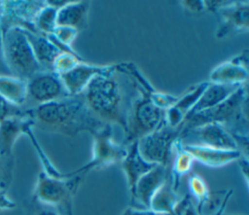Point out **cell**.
Returning a JSON list of instances; mask_svg holds the SVG:
<instances>
[{
  "instance_id": "obj_1",
  "label": "cell",
  "mask_w": 249,
  "mask_h": 215,
  "mask_svg": "<svg viewBox=\"0 0 249 215\" xmlns=\"http://www.w3.org/2000/svg\"><path fill=\"white\" fill-rule=\"evenodd\" d=\"M82 94L99 120L119 125L124 133L132 105L141 93L135 81L114 64L106 73L95 76Z\"/></svg>"
},
{
  "instance_id": "obj_2",
  "label": "cell",
  "mask_w": 249,
  "mask_h": 215,
  "mask_svg": "<svg viewBox=\"0 0 249 215\" xmlns=\"http://www.w3.org/2000/svg\"><path fill=\"white\" fill-rule=\"evenodd\" d=\"M25 112L33 120L34 125L67 136L84 131L92 135L107 125L93 114L82 93L40 104Z\"/></svg>"
},
{
  "instance_id": "obj_3",
  "label": "cell",
  "mask_w": 249,
  "mask_h": 215,
  "mask_svg": "<svg viewBox=\"0 0 249 215\" xmlns=\"http://www.w3.org/2000/svg\"><path fill=\"white\" fill-rule=\"evenodd\" d=\"M247 105V85L243 84L217 106L187 116L183 123V129L196 127L208 123H217L223 125L234 139L248 137Z\"/></svg>"
},
{
  "instance_id": "obj_4",
  "label": "cell",
  "mask_w": 249,
  "mask_h": 215,
  "mask_svg": "<svg viewBox=\"0 0 249 215\" xmlns=\"http://www.w3.org/2000/svg\"><path fill=\"white\" fill-rule=\"evenodd\" d=\"M3 54L11 75L28 80L36 73L46 70L35 57L32 47L21 27H11L3 33Z\"/></svg>"
},
{
  "instance_id": "obj_5",
  "label": "cell",
  "mask_w": 249,
  "mask_h": 215,
  "mask_svg": "<svg viewBox=\"0 0 249 215\" xmlns=\"http://www.w3.org/2000/svg\"><path fill=\"white\" fill-rule=\"evenodd\" d=\"M84 175L56 178L41 171L34 189L33 199L62 209L73 215V198L83 181Z\"/></svg>"
},
{
  "instance_id": "obj_6",
  "label": "cell",
  "mask_w": 249,
  "mask_h": 215,
  "mask_svg": "<svg viewBox=\"0 0 249 215\" xmlns=\"http://www.w3.org/2000/svg\"><path fill=\"white\" fill-rule=\"evenodd\" d=\"M92 137L93 147L90 161L79 169L64 173L65 177L85 175L92 169L107 167L122 162L126 154V148L123 143H118L114 140L112 125L107 124L100 130L92 134Z\"/></svg>"
},
{
  "instance_id": "obj_7",
  "label": "cell",
  "mask_w": 249,
  "mask_h": 215,
  "mask_svg": "<svg viewBox=\"0 0 249 215\" xmlns=\"http://www.w3.org/2000/svg\"><path fill=\"white\" fill-rule=\"evenodd\" d=\"M165 111L154 104L147 95L140 94L130 110L123 144L139 140L158 128L164 121Z\"/></svg>"
},
{
  "instance_id": "obj_8",
  "label": "cell",
  "mask_w": 249,
  "mask_h": 215,
  "mask_svg": "<svg viewBox=\"0 0 249 215\" xmlns=\"http://www.w3.org/2000/svg\"><path fill=\"white\" fill-rule=\"evenodd\" d=\"M183 129V124L173 127L165 121L154 131L138 140V149L141 156L149 162L168 165L172 147Z\"/></svg>"
},
{
  "instance_id": "obj_9",
  "label": "cell",
  "mask_w": 249,
  "mask_h": 215,
  "mask_svg": "<svg viewBox=\"0 0 249 215\" xmlns=\"http://www.w3.org/2000/svg\"><path fill=\"white\" fill-rule=\"evenodd\" d=\"M182 145H196L221 150H237L234 138L217 123H208L196 127L182 129L179 137Z\"/></svg>"
},
{
  "instance_id": "obj_10",
  "label": "cell",
  "mask_w": 249,
  "mask_h": 215,
  "mask_svg": "<svg viewBox=\"0 0 249 215\" xmlns=\"http://www.w3.org/2000/svg\"><path fill=\"white\" fill-rule=\"evenodd\" d=\"M69 96L60 77L53 70H42L27 80V100L35 106ZM34 106V107H35Z\"/></svg>"
},
{
  "instance_id": "obj_11",
  "label": "cell",
  "mask_w": 249,
  "mask_h": 215,
  "mask_svg": "<svg viewBox=\"0 0 249 215\" xmlns=\"http://www.w3.org/2000/svg\"><path fill=\"white\" fill-rule=\"evenodd\" d=\"M212 13L216 15L219 23L216 31L217 38L245 32L249 28V5L247 1H224Z\"/></svg>"
},
{
  "instance_id": "obj_12",
  "label": "cell",
  "mask_w": 249,
  "mask_h": 215,
  "mask_svg": "<svg viewBox=\"0 0 249 215\" xmlns=\"http://www.w3.org/2000/svg\"><path fill=\"white\" fill-rule=\"evenodd\" d=\"M248 57L247 50L231 57L218 66L210 73L209 83L223 85H243L248 80Z\"/></svg>"
},
{
  "instance_id": "obj_13",
  "label": "cell",
  "mask_w": 249,
  "mask_h": 215,
  "mask_svg": "<svg viewBox=\"0 0 249 215\" xmlns=\"http://www.w3.org/2000/svg\"><path fill=\"white\" fill-rule=\"evenodd\" d=\"M114 64L96 65L83 61L79 62L70 70L59 75L69 95L81 94L89 82L97 75L109 71Z\"/></svg>"
},
{
  "instance_id": "obj_14",
  "label": "cell",
  "mask_w": 249,
  "mask_h": 215,
  "mask_svg": "<svg viewBox=\"0 0 249 215\" xmlns=\"http://www.w3.org/2000/svg\"><path fill=\"white\" fill-rule=\"evenodd\" d=\"M169 175V166L158 164L143 175L135 185L131 199L140 204L139 208L150 209L151 199Z\"/></svg>"
},
{
  "instance_id": "obj_15",
  "label": "cell",
  "mask_w": 249,
  "mask_h": 215,
  "mask_svg": "<svg viewBox=\"0 0 249 215\" xmlns=\"http://www.w3.org/2000/svg\"><path fill=\"white\" fill-rule=\"evenodd\" d=\"M125 148L126 154L120 164L125 175L128 191L131 197L138 180L158 164L147 161L141 156L138 149V140L125 145Z\"/></svg>"
},
{
  "instance_id": "obj_16",
  "label": "cell",
  "mask_w": 249,
  "mask_h": 215,
  "mask_svg": "<svg viewBox=\"0 0 249 215\" xmlns=\"http://www.w3.org/2000/svg\"><path fill=\"white\" fill-rule=\"evenodd\" d=\"M30 125H34V123L25 111L22 115L8 117L0 123V154L3 157H11L18 138Z\"/></svg>"
},
{
  "instance_id": "obj_17",
  "label": "cell",
  "mask_w": 249,
  "mask_h": 215,
  "mask_svg": "<svg viewBox=\"0 0 249 215\" xmlns=\"http://www.w3.org/2000/svg\"><path fill=\"white\" fill-rule=\"evenodd\" d=\"M208 84V81L196 84L191 87L183 95L178 97L175 104L165 111V123L173 127L181 125L184 123L187 115L191 112L195 104L207 88Z\"/></svg>"
},
{
  "instance_id": "obj_18",
  "label": "cell",
  "mask_w": 249,
  "mask_h": 215,
  "mask_svg": "<svg viewBox=\"0 0 249 215\" xmlns=\"http://www.w3.org/2000/svg\"><path fill=\"white\" fill-rule=\"evenodd\" d=\"M183 148L193 156L195 161L208 167L225 166L236 161L242 156L237 150H221L196 145H183Z\"/></svg>"
},
{
  "instance_id": "obj_19",
  "label": "cell",
  "mask_w": 249,
  "mask_h": 215,
  "mask_svg": "<svg viewBox=\"0 0 249 215\" xmlns=\"http://www.w3.org/2000/svg\"><path fill=\"white\" fill-rule=\"evenodd\" d=\"M89 9V1H68L64 6L57 9L56 26L71 27L78 31L87 27Z\"/></svg>"
},
{
  "instance_id": "obj_20",
  "label": "cell",
  "mask_w": 249,
  "mask_h": 215,
  "mask_svg": "<svg viewBox=\"0 0 249 215\" xmlns=\"http://www.w3.org/2000/svg\"><path fill=\"white\" fill-rule=\"evenodd\" d=\"M240 86L242 85H223L209 83L197 102L187 116L217 106L218 104L225 101L228 97H230Z\"/></svg>"
},
{
  "instance_id": "obj_21",
  "label": "cell",
  "mask_w": 249,
  "mask_h": 215,
  "mask_svg": "<svg viewBox=\"0 0 249 215\" xmlns=\"http://www.w3.org/2000/svg\"><path fill=\"white\" fill-rule=\"evenodd\" d=\"M24 29V28H23ZM25 34L34 52L35 57L46 70H52V65L56 56L62 53L50 39L41 33H33L24 29Z\"/></svg>"
},
{
  "instance_id": "obj_22",
  "label": "cell",
  "mask_w": 249,
  "mask_h": 215,
  "mask_svg": "<svg viewBox=\"0 0 249 215\" xmlns=\"http://www.w3.org/2000/svg\"><path fill=\"white\" fill-rule=\"evenodd\" d=\"M194 161L195 160L193 156L183 148V145L179 139H177L173 144L168 163L169 176L175 191H178L181 178L190 172Z\"/></svg>"
},
{
  "instance_id": "obj_23",
  "label": "cell",
  "mask_w": 249,
  "mask_h": 215,
  "mask_svg": "<svg viewBox=\"0 0 249 215\" xmlns=\"http://www.w3.org/2000/svg\"><path fill=\"white\" fill-rule=\"evenodd\" d=\"M0 97L19 107L27 99V81L13 75H0Z\"/></svg>"
},
{
  "instance_id": "obj_24",
  "label": "cell",
  "mask_w": 249,
  "mask_h": 215,
  "mask_svg": "<svg viewBox=\"0 0 249 215\" xmlns=\"http://www.w3.org/2000/svg\"><path fill=\"white\" fill-rule=\"evenodd\" d=\"M181 197H182L179 196L178 191L174 190L170 176L168 175L165 182L160 186V188L152 197L150 209L157 212L173 213Z\"/></svg>"
},
{
  "instance_id": "obj_25",
  "label": "cell",
  "mask_w": 249,
  "mask_h": 215,
  "mask_svg": "<svg viewBox=\"0 0 249 215\" xmlns=\"http://www.w3.org/2000/svg\"><path fill=\"white\" fill-rule=\"evenodd\" d=\"M188 188L190 191L191 197L196 200V208L197 212L207 203L211 197L209 188L204 179L196 173L190 174L188 177Z\"/></svg>"
},
{
  "instance_id": "obj_26",
  "label": "cell",
  "mask_w": 249,
  "mask_h": 215,
  "mask_svg": "<svg viewBox=\"0 0 249 215\" xmlns=\"http://www.w3.org/2000/svg\"><path fill=\"white\" fill-rule=\"evenodd\" d=\"M56 8L47 4L45 1V5L40 9L34 19V26L37 33L49 35L53 32L56 27Z\"/></svg>"
},
{
  "instance_id": "obj_27",
  "label": "cell",
  "mask_w": 249,
  "mask_h": 215,
  "mask_svg": "<svg viewBox=\"0 0 249 215\" xmlns=\"http://www.w3.org/2000/svg\"><path fill=\"white\" fill-rule=\"evenodd\" d=\"M81 61H83V59L76 53L62 52L54 59L52 65V70L56 74L60 75L70 70Z\"/></svg>"
},
{
  "instance_id": "obj_28",
  "label": "cell",
  "mask_w": 249,
  "mask_h": 215,
  "mask_svg": "<svg viewBox=\"0 0 249 215\" xmlns=\"http://www.w3.org/2000/svg\"><path fill=\"white\" fill-rule=\"evenodd\" d=\"M28 215H69V214H67L66 212H64L62 209L58 207L47 205L33 199Z\"/></svg>"
},
{
  "instance_id": "obj_29",
  "label": "cell",
  "mask_w": 249,
  "mask_h": 215,
  "mask_svg": "<svg viewBox=\"0 0 249 215\" xmlns=\"http://www.w3.org/2000/svg\"><path fill=\"white\" fill-rule=\"evenodd\" d=\"M173 213L175 215H199L189 194L181 197Z\"/></svg>"
},
{
  "instance_id": "obj_30",
  "label": "cell",
  "mask_w": 249,
  "mask_h": 215,
  "mask_svg": "<svg viewBox=\"0 0 249 215\" xmlns=\"http://www.w3.org/2000/svg\"><path fill=\"white\" fill-rule=\"evenodd\" d=\"M24 111H21L18 107L13 106L3 98L0 97V123L8 117L22 115Z\"/></svg>"
},
{
  "instance_id": "obj_31",
  "label": "cell",
  "mask_w": 249,
  "mask_h": 215,
  "mask_svg": "<svg viewBox=\"0 0 249 215\" xmlns=\"http://www.w3.org/2000/svg\"><path fill=\"white\" fill-rule=\"evenodd\" d=\"M122 215H175L174 213H162V212H157L152 209H145V208H139L130 206L127 207Z\"/></svg>"
},
{
  "instance_id": "obj_32",
  "label": "cell",
  "mask_w": 249,
  "mask_h": 215,
  "mask_svg": "<svg viewBox=\"0 0 249 215\" xmlns=\"http://www.w3.org/2000/svg\"><path fill=\"white\" fill-rule=\"evenodd\" d=\"M16 205L17 204L8 197L5 188H0V211L12 210Z\"/></svg>"
},
{
  "instance_id": "obj_33",
  "label": "cell",
  "mask_w": 249,
  "mask_h": 215,
  "mask_svg": "<svg viewBox=\"0 0 249 215\" xmlns=\"http://www.w3.org/2000/svg\"><path fill=\"white\" fill-rule=\"evenodd\" d=\"M182 6L189 12L200 13L205 10L203 1H182Z\"/></svg>"
},
{
  "instance_id": "obj_34",
  "label": "cell",
  "mask_w": 249,
  "mask_h": 215,
  "mask_svg": "<svg viewBox=\"0 0 249 215\" xmlns=\"http://www.w3.org/2000/svg\"><path fill=\"white\" fill-rule=\"evenodd\" d=\"M0 75H11L10 71L8 70L3 54V31L0 24Z\"/></svg>"
},
{
  "instance_id": "obj_35",
  "label": "cell",
  "mask_w": 249,
  "mask_h": 215,
  "mask_svg": "<svg viewBox=\"0 0 249 215\" xmlns=\"http://www.w3.org/2000/svg\"><path fill=\"white\" fill-rule=\"evenodd\" d=\"M240 166V169H241V172L243 173V176H244V179L246 181V183L248 182V157H245V156H241L237 161H236Z\"/></svg>"
},
{
  "instance_id": "obj_36",
  "label": "cell",
  "mask_w": 249,
  "mask_h": 215,
  "mask_svg": "<svg viewBox=\"0 0 249 215\" xmlns=\"http://www.w3.org/2000/svg\"><path fill=\"white\" fill-rule=\"evenodd\" d=\"M4 157L0 154V186H2V183H1V176H2V174H1V170H2V159H3ZM1 188V187H0Z\"/></svg>"
},
{
  "instance_id": "obj_37",
  "label": "cell",
  "mask_w": 249,
  "mask_h": 215,
  "mask_svg": "<svg viewBox=\"0 0 249 215\" xmlns=\"http://www.w3.org/2000/svg\"><path fill=\"white\" fill-rule=\"evenodd\" d=\"M229 215H241V214H229Z\"/></svg>"
}]
</instances>
